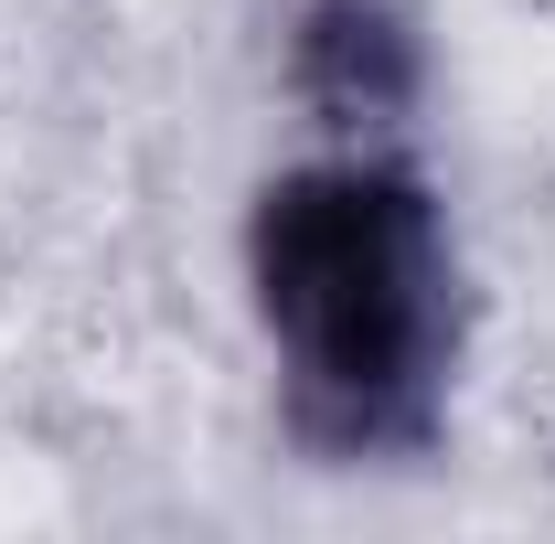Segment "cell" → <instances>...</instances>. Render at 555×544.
I'll list each match as a JSON object with an SVG mask.
<instances>
[{"mask_svg": "<svg viewBox=\"0 0 555 544\" xmlns=\"http://www.w3.org/2000/svg\"><path fill=\"white\" fill-rule=\"evenodd\" d=\"M246 299L278 363V416L321 470H406L449 438L460 235L396 139H343L246 204Z\"/></svg>", "mask_w": 555, "mask_h": 544, "instance_id": "obj_1", "label": "cell"}, {"mask_svg": "<svg viewBox=\"0 0 555 544\" xmlns=\"http://www.w3.org/2000/svg\"><path fill=\"white\" fill-rule=\"evenodd\" d=\"M288 96L332 139H396L427 107L416 0H299L288 11Z\"/></svg>", "mask_w": 555, "mask_h": 544, "instance_id": "obj_2", "label": "cell"}]
</instances>
